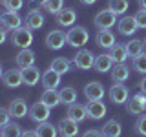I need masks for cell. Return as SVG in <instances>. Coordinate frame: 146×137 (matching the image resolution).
<instances>
[{"mask_svg":"<svg viewBox=\"0 0 146 137\" xmlns=\"http://www.w3.org/2000/svg\"><path fill=\"white\" fill-rule=\"evenodd\" d=\"M137 2H139L141 9H146V0H137Z\"/></svg>","mask_w":146,"mask_h":137,"instance_id":"45","label":"cell"},{"mask_svg":"<svg viewBox=\"0 0 146 137\" xmlns=\"http://www.w3.org/2000/svg\"><path fill=\"white\" fill-rule=\"evenodd\" d=\"M64 44H68L66 42V33L60 31V29L49 31L48 37H46V46H48L49 49H60Z\"/></svg>","mask_w":146,"mask_h":137,"instance_id":"12","label":"cell"},{"mask_svg":"<svg viewBox=\"0 0 146 137\" xmlns=\"http://www.w3.org/2000/svg\"><path fill=\"white\" fill-rule=\"evenodd\" d=\"M128 99H130V90L128 86H124L122 82H113V86L110 88V100L117 106L121 104H126Z\"/></svg>","mask_w":146,"mask_h":137,"instance_id":"4","label":"cell"},{"mask_svg":"<svg viewBox=\"0 0 146 137\" xmlns=\"http://www.w3.org/2000/svg\"><path fill=\"white\" fill-rule=\"evenodd\" d=\"M0 26H2L6 31H13V29H17V27H20L22 26V18L18 15V11H6L2 15Z\"/></svg>","mask_w":146,"mask_h":137,"instance_id":"11","label":"cell"},{"mask_svg":"<svg viewBox=\"0 0 146 137\" xmlns=\"http://www.w3.org/2000/svg\"><path fill=\"white\" fill-rule=\"evenodd\" d=\"M11 119V113H9L7 108H0V128H4Z\"/></svg>","mask_w":146,"mask_h":137,"instance_id":"39","label":"cell"},{"mask_svg":"<svg viewBox=\"0 0 146 137\" xmlns=\"http://www.w3.org/2000/svg\"><path fill=\"white\" fill-rule=\"evenodd\" d=\"M73 62H75V66L79 68V70H91L95 64V55L90 51V49H82L75 55V59H73Z\"/></svg>","mask_w":146,"mask_h":137,"instance_id":"6","label":"cell"},{"mask_svg":"<svg viewBox=\"0 0 146 137\" xmlns=\"http://www.w3.org/2000/svg\"><path fill=\"white\" fill-rule=\"evenodd\" d=\"M0 137H2V128H0Z\"/></svg>","mask_w":146,"mask_h":137,"instance_id":"48","label":"cell"},{"mask_svg":"<svg viewBox=\"0 0 146 137\" xmlns=\"http://www.w3.org/2000/svg\"><path fill=\"white\" fill-rule=\"evenodd\" d=\"M60 73H57L55 70H51V68H48L44 73H42V86L46 90H55V88H58V84H60Z\"/></svg>","mask_w":146,"mask_h":137,"instance_id":"19","label":"cell"},{"mask_svg":"<svg viewBox=\"0 0 146 137\" xmlns=\"http://www.w3.org/2000/svg\"><path fill=\"white\" fill-rule=\"evenodd\" d=\"M86 112H88L90 119L99 121V119H102L106 115V104H104L102 100H90V102L86 104Z\"/></svg>","mask_w":146,"mask_h":137,"instance_id":"17","label":"cell"},{"mask_svg":"<svg viewBox=\"0 0 146 137\" xmlns=\"http://www.w3.org/2000/svg\"><path fill=\"white\" fill-rule=\"evenodd\" d=\"M108 55L111 57V61L115 64H121L128 59V51H126V44H113L108 49Z\"/></svg>","mask_w":146,"mask_h":137,"instance_id":"23","label":"cell"},{"mask_svg":"<svg viewBox=\"0 0 146 137\" xmlns=\"http://www.w3.org/2000/svg\"><path fill=\"white\" fill-rule=\"evenodd\" d=\"M133 18H135V24L139 29H146V9H139L133 15Z\"/></svg>","mask_w":146,"mask_h":137,"instance_id":"37","label":"cell"},{"mask_svg":"<svg viewBox=\"0 0 146 137\" xmlns=\"http://www.w3.org/2000/svg\"><path fill=\"white\" fill-rule=\"evenodd\" d=\"M2 6L7 11H20L24 6V0H2Z\"/></svg>","mask_w":146,"mask_h":137,"instance_id":"36","label":"cell"},{"mask_svg":"<svg viewBox=\"0 0 146 137\" xmlns=\"http://www.w3.org/2000/svg\"><path fill=\"white\" fill-rule=\"evenodd\" d=\"M40 100H42L46 106L55 108V106H58V104H60V93H58L57 90H44Z\"/></svg>","mask_w":146,"mask_h":137,"instance_id":"29","label":"cell"},{"mask_svg":"<svg viewBox=\"0 0 146 137\" xmlns=\"http://www.w3.org/2000/svg\"><path fill=\"white\" fill-rule=\"evenodd\" d=\"M57 130H58V134H60V137H75L79 134V122L70 119V117L60 119Z\"/></svg>","mask_w":146,"mask_h":137,"instance_id":"8","label":"cell"},{"mask_svg":"<svg viewBox=\"0 0 146 137\" xmlns=\"http://www.w3.org/2000/svg\"><path fill=\"white\" fill-rule=\"evenodd\" d=\"M2 15H4V13H2V11H0V22H2Z\"/></svg>","mask_w":146,"mask_h":137,"instance_id":"47","label":"cell"},{"mask_svg":"<svg viewBox=\"0 0 146 137\" xmlns=\"http://www.w3.org/2000/svg\"><path fill=\"white\" fill-rule=\"evenodd\" d=\"M117 27H119V33L124 35V37H131L137 29H139L137 24H135V18L133 17H122L121 20H119Z\"/></svg>","mask_w":146,"mask_h":137,"instance_id":"21","label":"cell"},{"mask_svg":"<svg viewBox=\"0 0 146 137\" xmlns=\"http://www.w3.org/2000/svg\"><path fill=\"white\" fill-rule=\"evenodd\" d=\"M135 132H137V134H141V135H146V112L141 113L139 119H137V122H135Z\"/></svg>","mask_w":146,"mask_h":137,"instance_id":"38","label":"cell"},{"mask_svg":"<svg viewBox=\"0 0 146 137\" xmlns=\"http://www.w3.org/2000/svg\"><path fill=\"white\" fill-rule=\"evenodd\" d=\"M144 48H146V39H144Z\"/></svg>","mask_w":146,"mask_h":137,"instance_id":"49","label":"cell"},{"mask_svg":"<svg viewBox=\"0 0 146 137\" xmlns=\"http://www.w3.org/2000/svg\"><path fill=\"white\" fill-rule=\"evenodd\" d=\"M82 137H104V135H102L100 130H86L84 134H82Z\"/></svg>","mask_w":146,"mask_h":137,"instance_id":"40","label":"cell"},{"mask_svg":"<svg viewBox=\"0 0 146 137\" xmlns=\"http://www.w3.org/2000/svg\"><path fill=\"white\" fill-rule=\"evenodd\" d=\"M44 22H46V18H44L42 9H31L26 15V26L29 29H40L44 26Z\"/></svg>","mask_w":146,"mask_h":137,"instance_id":"18","label":"cell"},{"mask_svg":"<svg viewBox=\"0 0 146 137\" xmlns=\"http://www.w3.org/2000/svg\"><path fill=\"white\" fill-rule=\"evenodd\" d=\"M31 42H33V33L27 26H20L17 29H13L11 33V44L17 46V48L24 49V48H29Z\"/></svg>","mask_w":146,"mask_h":137,"instance_id":"2","label":"cell"},{"mask_svg":"<svg viewBox=\"0 0 146 137\" xmlns=\"http://www.w3.org/2000/svg\"><path fill=\"white\" fill-rule=\"evenodd\" d=\"M88 40H90V33L82 26H75L73 29H70L66 33V42L71 48H82L84 44H88Z\"/></svg>","mask_w":146,"mask_h":137,"instance_id":"1","label":"cell"},{"mask_svg":"<svg viewBox=\"0 0 146 137\" xmlns=\"http://www.w3.org/2000/svg\"><path fill=\"white\" fill-rule=\"evenodd\" d=\"M80 2H82V4H86V6H91V4H95L97 0H80Z\"/></svg>","mask_w":146,"mask_h":137,"instance_id":"44","label":"cell"},{"mask_svg":"<svg viewBox=\"0 0 146 137\" xmlns=\"http://www.w3.org/2000/svg\"><path fill=\"white\" fill-rule=\"evenodd\" d=\"M93 68L97 70V73H108V71H111V68H113L111 57H110L108 53H102V55H99V57H95Z\"/></svg>","mask_w":146,"mask_h":137,"instance_id":"24","label":"cell"},{"mask_svg":"<svg viewBox=\"0 0 146 137\" xmlns=\"http://www.w3.org/2000/svg\"><path fill=\"white\" fill-rule=\"evenodd\" d=\"M22 134H24L22 126L17 124V122H11V121L2 128V137H22Z\"/></svg>","mask_w":146,"mask_h":137,"instance_id":"32","label":"cell"},{"mask_svg":"<svg viewBox=\"0 0 146 137\" xmlns=\"http://www.w3.org/2000/svg\"><path fill=\"white\" fill-rule=\"evenodd\" d=\"M49 106H46V104L40 100V102H35L33 106L29 108V119L35 122H46L49 119Z\"/></svg>","mask_w":146,"mask_h":137,"instance_id":"7","label":"cell"},{"mask_svg":"<svg viewBox=\"0 0 146 137\" xmlns=\"http://www.w3.org/2000/svg\"><path fill=\"white\" fill-rule=\"evenodd\" d=\"M40 6H42L44 11L51 13V15H57V13L64 7V0H42Z\"/></svg>","mask_w":146,"mask_h":137,"instance_id":"33","label":"cell"},{"mask_svg":"<svg viewBox=\"0 0 146 137\" xmlns=\"http://www.w3.org/2000/svg\"><path fill=\"white\" fill-rule=\"evenodd\" d=\"M35 132H36V135L38 137H57L58 134V130H57V126L51 124V122H38V126L35 128Z\"/></svg>","mask_w":146,"mask_h":137,"instance_id":"30","label":"cell"},{"mask_svg":"<svg viewBox=\"0 0 146 137\" xmlns=\"http://www.w3.org/2000/svg\"><path fill=\"white\" fill-rule=\"evenodd\" d=\"M126 51H128V57H131V59L139 57L141 53H144V40L131 39L130 42H126Z\"/></svg>","mask_w":146,"mask_h":137,"instance_id":"28","label":"cell"},{"mask_svg":"<svg viewBox=\"0 0 146 137\" xmlns=\"http://www.w3.org/2000/svg\"><path fill=\"white\" fill-rule=\"evenodd\" d=\"M111 79H113V82H126L130 79V68H128L124 62L115 64V66L111 68Z\"/></svg>","mask_w":146,"mask_h":137,"instance_id":"25","label":"cell"},{"mask_svg":"<svg viewBox=\"0 0 146 137\" xmlns=\"http://www.w3.org/2000/svg\"><path fill=\"white\" fill-rule=\"evenodd\" d=\"M130 7V0H110V9L115 15H124Z\"/></svg>","mask_w":146,"mask_h":137,"instance_id":"34","label":"cell"},{"mask_svg":"<svg viewBox=\"0 0 146 137\" xmlns=\"http://www.w3.org/2000/svg\"><path fill=\"white\" fill-rule=\"evenodd\" d=\"M131 68H133L137 73L146 75V53H141L139 57H135L133 62H131Z\"/></svg>","mask_w":146,"mask_h":137,"instance_id":"35","label":"cell"},{"mask_svg":"<svg viewBox=\"0 0 146 137\" xmlns=\"http://www.w3.org/2000/svg\"><path fill=\"white\" fill-rule=\"evenodd\" d=\"M71 66H73V62L70 61V59H66V57H57V59H53V61H51V64H49V68L55 70L57 73H60V75L68 73V71L71 70Z\"/></svg>","mask_w":146,"mask_h":137,"instance_id":"26","label":"cell"},{"mask_svg":"<svg viewBox=\"0 0 146 137\" xmlns=\"http://www.w3.org/2000/svg\"><path fill=\"white\" fill-rule=\"evenodd\" d=\"M6 39H7V31L4 29L2 26H0V44H4V42H6Z\"/></svg>","mask_w":146,"mask_h":137,"instance_id":"41","label":"cell"},{"mask_svg":"<svg viewBox=\"0 0 146 137\" xmlns=\"http://www.w3.org/2000/svg\"><path fill=\"white\" fill-rule=\"evenodd\" d=\"M22 137H38V135H36L35 130H27V132H24V134H22Z\"/></svg>","mask_w":146,"mask_h":137,"instance_id":"42","label":"cell"},{"mask_svg":"<svg viewBox=\"0 0 146 137\" xmlns=\"http://www.w3.org/2000/svg\"><path fill=\"white\" fill-rule=\"evenodd\" d=\"M128 112L131 115H141L146 112V93L139 91V93L131 95V99H128Z\"/></svg>","mask_w":146,"mask_h":137,"instance_id":"5","label":"cell"},{"mask_svg":"<svg viewBox=\"0 0 146 137\" xmlns=\"http://www.w3.org/2000/svg\"><path fill=\"white\" fill-rule=\"evenodd\" d=\"M55 20H57V24L60 27H70L75 24L77 20V13L73 7H62L60 11L57 13V17H55Z\"/></svg>","mask_w":146,"mask_h":137,"instance_id":"9","label":"cell"},{"mask_svg":"<svg viewBox=\"0 0 146 137\" xmlns=\"http://www.w3.org/2000/svg\"><path fill=\"white\" fill-rule=\"evenodd\" d=\"M93 24H95L97 29H110V27H113L117 24V15L110 7L108 9H100L93 18Z\"/></svg>","mask_w":146,"mask_h":137,"instance_id":"3","label":"cell"},{"mask_svg":"<svg viewBox=\"0 0 146 137\" xmlns=\"http://www.w3.org/2000/svg\"><path fill=\"white\" fill-rule=\"evenodd\" d=\"M2 75H4V70H2V64H0V79H2Z\"/></svg>","mask_w":146,"mask_h":137,"instance_id":"46","label":"cell"},{"mask_svg":"<svg viewBox=\"0 0 146 137\" xmlns=\"http://www.w3.org/2000/svg\"><path fill=\"white\" fill-rule=\"evenodd\" d=\"M15 62H17V66L20 68V70L29 68V66H35V53H33V49L31 48L20 49V51L17 53V57H15Z\"/></svg>","mask_w":146,"mask_h":137,"instance_id":"14","label":"cell"},{"mask_svg":"<svg viewBox=\"0 0 146 137\" xmlns=\"http://www.w3.org/2000/svg\"><path fill=\"white\" fill-rule=\"evenodd\" d=\"M95 42H97L99 48L110 49L113 44H115V35H113V31H110V29H99L97 35H95Z\"/></svg>","mask_w":146,"mask_h":137,"instance_id":"20","label":"cell"},{"mask_svg":"<svg viewBox=\"0 0 146 137\" xmlns=\"http://www.w3.org/2000/svg\"><path fill=\"white\" fill-rule=\"evenodd\" d=\"M7 110H9V113H11V117H17V119H22L29 113V106H27L26 99H13L11 102H9Z\"/></svg>","mask_w":146,"mask_h":137,"instance_id":"15","label":"cell"},{"mask_svg":"<svg viewBox=\"0 0 146 137\" xmlns=\"http://www.w3.org/2000/svg\"><path fill=\"white\" fill-rule=\"evenodd\" d=\"M100 132H102L104 137H119L121 132H122V126H121V122H119L117 119H111V121H108L106 124L102 126Z\"/></svg>","mask_w":146,"mask_h":137,"instance_id":"27","label":"cell"},{"mask_svg":"<svg viewBox=\"0 0 146 137\" xmlns=\"http://www.w3.org/2000/svg\"><path fill=\"white\" fill-rule=\"evenodd\" d=\"M22 80H24L26 86H36L40 80H42V73L36 66H29L22 70Z\"/></svg>","mask_w":146,"mask_h":137,"instance_id":"16","label":"cell"},{"mask_svg":"<svg viewBox=\"0 0 146 137\" xmlns=\"http://www.w3.org/2000/svg\"><path fill=\"white\" fill-rule=\"evenodd\" d=\"M2 82H4L6 88H18L20 84H24V80H22V70H15V68H11V70L4 71Z\"/></svg>","mask_w":146,"mask_h":137,"instance_id":"10","label":"cell"},{"mask_svg":"<svg viewBox=\"0 0 146 137\" xmlns=\"http://www.w3.org/2000/svg\"><path fill=\"white\" fill-rule=\"evenodd\" d=\"M139 90L143 91V93H146V77H144V79L139 82Z\"/></svg>","mask_w":146,"mask_h":137,"instance_id":"43","label":"cell"},{"mask_svg":"<svg viewBox=\"0 0 146 137\" xmlns=\"http://www.w3.org/2000/svg\"><path fill=\"white\" fill-rule=\"evenodd\" d=\"M60 104H73V102H77V90L73 88V86H66V88H62L60 91Z\"/></svg>","mask_w":146,"mask_h":137,"instance_id":"31","label":"cell"},{"mask_svg":"<svg viewBox=\"0 0 146 137\" xmlns=\"http://www.w3.org/2000/svg\"><path fill=\"white\" fill-rule=\"evenodd\" d=\"M68 117L73 119L77 122H82L86 117H88V112H86V106L84 104H79V102H73L68 106Z\"/></svg>","mask_w":146,"mask_h":137,"instance_id":"22","label":"cell"},{"mask_svg":"<svg viewBox=\"0 0 146 137\" xmlns=\"http://www.w3.org/2000/svg\"><path fill=\"white\" fill-rule=\"evenodd\" d=\"M84 95L88 100H102L104 99V86L97 80L88 82L84 86Z\"/></svg>","mask_w":146,"mask_h":137,"instance_id":"13","label":"cell"}]
</instances>
